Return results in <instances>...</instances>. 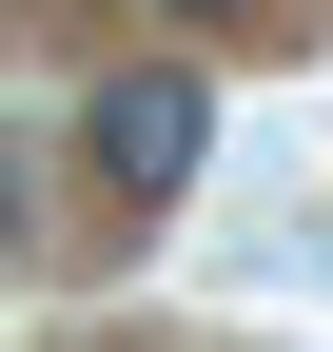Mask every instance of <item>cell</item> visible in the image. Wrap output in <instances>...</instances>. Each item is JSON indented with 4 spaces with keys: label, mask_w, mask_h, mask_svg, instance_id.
<instances>
[{
    "label": "cell",
    "mask_w": 333,
    "mask_h": 352,
    "mask_svg": "<svg viewBox=\"0 0 333 352\" xmlns=\"http://www.w3.org/2000/svg\"><path fill=\"white\" fill-rule=\"evenodd\" d=\"M196 157H216V78H196V59H118L98 98H78V176H98L118 215H177Z\"/></svg>",
    "instance_id": "cell-1"
}]
</instances>
